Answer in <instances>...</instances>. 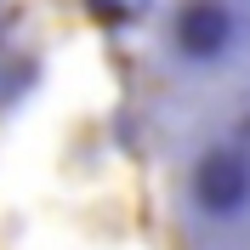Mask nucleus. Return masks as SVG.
I'll return each mask as SVG.
<instances>
[{"mask_svg": "<svg viewBox=\"0 0 250 250\" xmlns=\"http://www.w3.org/2000/svg\"><path fill=\"white\" fill-rule=\"evenodd\" d=\"M29 91H34V51L12 17V0H0V120H12V108Z\"/></svg>", "mask_w": 250, "mask_h": 250, "instance_id": "f257e3e1", "label": "nucleus"}, {"mask_svg": "<svg viewBox=\"0 0 250 250\" xmlns=\"http://www.w3.org/2000/svg\"><path fill=\"white\" fill-rule=\"evenodd\" d=\"M245 250H250V239H245Z\"/></svg>", "mask_w": 250, "mask_h": 250, "instance_id": "f03ea898", "label": "nucleus"}]
</instances>
